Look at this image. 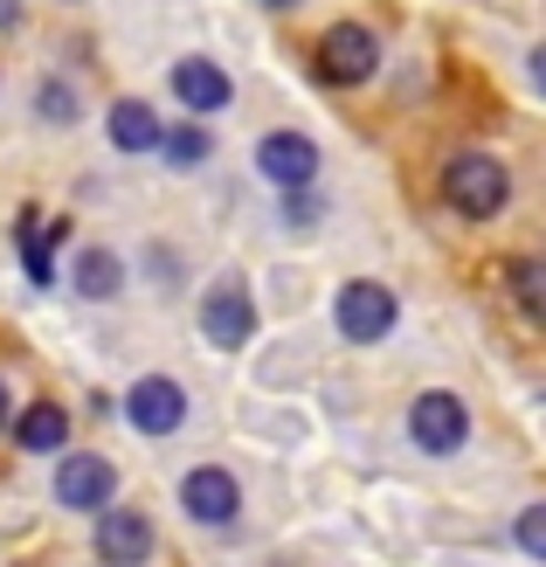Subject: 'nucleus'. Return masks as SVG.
<instances>
[{"mask_svg": "<svg viewBox=\"0 0 546 567\" xmlns=\"http://www.w3.org/2000/svg\"><path fill=\"white\" fill-rule=\"evenodd\" d=\"M443 202L464 221H498L512 208V166L492 153H450L443 166Z\"/></svg>", "mask_w": 546, "mask_h": 567, "instance_id": "obj_1", "label": "nucleus"}, {"mask_svg": "<svg viewBox=\"0 0 546 567\" xmlns=\"http://www.w3.org/2000/svg\"><path fill=\"white\" fill-rule=\"evenodd\" d=\"M311 70H319L332 91H360V83L381 76V35L367 21H332L319 49H311Z\"/></svg>", "mask_w": 546, "mask_h": 567, "instance_id": "obj_2", "label": "nucleus"}, {"mask_svg": "<svg viewBox=\"0 0 546 567\" xmlns=\"http://www.w3.org/2000/svg\"><path fill=\"white\" fill-rule=\"evenodd\" d=\"M394 319H401V298L388 291V284H373V277L339 284V298H332L339 339H353V347H381V339L394 332Z\"/></svg>", "mask_w": 546, "mask_h": 567, "instance_id": "obj_3", "label": "nucleus"}, {"mask_svg": "<svg viewBox=\"0 0 546 567\" xmlns=\"http://www.w3.org/2000/svg\"><path fill=\"white\" fill-rule=\"evenodd\" d=\"M409 436L422 457H456V450L471 443V409H464V394H450V388H429L409 402Z\"/></svg>", "mask_w": 546, "mask_h": 567, "instance_id": "obj_4", "label": "nucleus"}, {"mask_svg": "<svg viewBox=\"0 0 546 567\" xmlns=\"http://www.w3.org/2000/svg\"><path fill=\"white\" fill-rule=\"evenodd\" d=\"M111 498H119V464L97 457V450H63V464H55V505H70V513H111Z\"/></svg>", "mask_w": 546, "mask_h": 567, "instance_id": "obj_5", "label": "nucleus"}, {"mask_svg": "<svg viewBox=\"0 0 546 567\" xmlns=\"http://www.w3.org/2000/svg\"><path fill=\"white\" fill-rule=\"evenodd\" d=\"M249 332H256V298H249V284L243 277H215L208 284V298H200V339L222 353H236L249 347Z\"/></svg>", "mask_w": 546, "mask_h": 567, "instance_id": "obj_6", "label": "nucleus"}, {"mask_svg": "<svg viewBox=\"0 0 546 567\" xmlns=\"http://www.w3.org/2000/svg\"><path fill=\"white\" fill-rule=\"evenodd\" d=\"M125 422L138 436H174L181 422H187V388L174 381V374H138L132 388H125Z\"/></svg>", "mask_w": 546, "mask_h": 567, "instance_id": "obj_7", "label": "nucleus"}, {"mask_svg": "<svg viewBox=\"0 0 546 567\" xmlns=\"http://www.w3.org/2000/svg\"><path fill=\"white\" fill-rule=\"evenodd\" d=\"M181 513L194 526H236L243 519V485L222 464H200V471L181 477Z\"/></svg>", "mask_w": 546, "mask_h": 567, "instance_id": "obj_8", "label": "nucleus"}, {"mask_svg": "<svg viewBox=\"0 0 546 567\" xmlns=\"http://www.w3.org/2000/svg\"><path fill=\"white\" fill-rule=\"evenodd\" d=\"M256 174H264L277 194L311 187V181H319V146H311L305 132H264V138H256Z\"/></svg>", "mask_w": 546, "mask_h": 567, "instance_id": "obj_9", "label": "nucleus"}, {"mask_svg": "<svg viewBox=\"0 0 546 567\" xmlns=\"http://www.w3.org/2000/svg\"><path fill=\"white\" fill-rule=\"evenodd\" d=\"M91 547H97L104 567H146L153 560V519L132 513V505H111V513H97Z\"/></svg>", "mask_w": 546, "mask_h": 567, "instance_id": "obj_10", "label": "nucleus"}, {"mask_svg": "<svg viewBox=\"0 0 546 567\" xmlns=\"http://www.w3.org/2000/svg\"><path fill=\"white\" fill-rule=\"evenodd\" d=\"M166 83H174V97L194 111V118H208V111H228V104H236V76H228L215 55H181Z\"/></svg>", "mask_w": 546, "mask_h": 567, "instance_id": "obj_11", "label": "nucleus"}, {"mask_svg": "<svg viewBox=\"0 0 546 567\" xmlns=\"http://www.w3.org/2000/svg\"><path fill=\"white\" fill-rule=\"evenodd\" d=\"M104 138L119 153H159L166 146V118H159L146 97H119V104L104 111Z\"/></svg>", "mask_w": 546, "mask_h": 567, "instance_id": "obj_12", "label": "nucleus"}, {"mask_svg": "<svg viewBox=\"0 0 546 567\" xmlns=\"http://www.w3.org/2000/svg\"><path fill=\"white\" fill-rule=\"evenodd\" d=\"M14 450H28V457H63L70 450V409L63 402H28L14 415Z\"/></svg>", "mask_w": 546, "mask_h": 567, "instance_id": "obj_13", "label": "nucleus"}, {"mask_svg": "<svg viewBox=\"0 0 546 567\" xmlns=\"http://www.w3.org/2000/svg\"><path fill=\"white\" fill-rule=\"evenodd\" d=\"M119 284H125V264L111 257L104 243H83L76 257H70V291L83 305H111V298H119Z\"/></svg>", "mask_w": 546, "mask_h": 567, "instance_id": "obj_14", "label": "nucleus"}, {"mask_svg": "<svg viewBox=\"0 0 546 567\" xmlns=\"http://www.w3.org/2000/svg\"><path fill=\"white\" fill-rule=\"evenodd\" d=\"M505 291H512V305H519L526 326H546V257H512Z\"/></svg>", "mask_w": 546, "mask_h": 567, "instance_id": "obj_15", "label": "nucleus"}, {"mask_svg": "<svg viewBox=\"0 0 546 567\" xmlns=\"http://www.w3.org/2000/svg\"><path fill=\"white\" fill-rule=\"evenodd\" d=\"M63 236H70L63 221L42 229L35 208H21V264H28V277H35V284H55V243H63Z\"/></svg>", "mask_w": 546, "mask_h": 567, "instance_id": "obj_16", "label": "nucleus"}, {"mask_svg": "<svg viewBox=\"0 0 546 567\" xmlns=\"http://www.w3.org/2000/svg\"><path fill=\"white\" fill-rule=\"evenodd\" d=\"M166 166H200V159H208L215 153V132L208 125H200V118H181V125H166Z\"/></svg>", "mask_w": 546, "mask_h": 567, "instance_id": "obj_17", "label": "nucleus"}, {"mask_svg": "<svg viewBox=\"0 0 546 567\" xmlns=\"http://www.w3.org/2000/svg\"><path fill=\"white\" fill-rule=\"evenodd\" d=\"M35 111H42V125H76V118H83V97H76V83H63V76H42Z\"/></svg>", "mask_w": 546, "mask_h": 567, "instance_id": "obj_18", "label": "nucleus"}, {"mask_svg": "<svg viewBox=\"0 0 546 567\" xmlns=\"http://www.w3.org/2000/svg\"><path fill=\"white\" fill-rule=\"evenodd\" d=\"M512 540H519V554L546 560V505H526V513L512 519Z\"/></svg>", "mask_w": 546, "mask_h": 567, "instance_id": "obj_19", "label": "nucleus"}, {"mask_svg": "<svg viewBox=\"0 0 546 567\" xmlns=\"http://www.w3.org/2000/svg\"><path fill=\"white\" fill-rule=\"evenodd\" d=\"M284 215H291V221H319V194H311V187H291V194H284Z\"/></svg>", "mask_w": 546, "mask_h": 567, "instance_id": "obj_20", "label": "nucleus"}, {"mask_svg": "<svg viewBox=\"0 0 546 567\" xmlns=\"http://www.w3.org/2000/svg\"><path fill=\"white\" fill-rule=\"evenodd\" d=\"M21 28V0H0V35H14Z\"/></svg>", "mask_w": 546, "mask_h": 567, "instance_id": "obj_21", "label": "nucleus"}, {"mask_svg": "<svg viewBox=\"0 0 546 567\" xmlns=\"http://www.w3.org/2000/svg\"><path fill=\"white\" fill-rule=\"evenodd\" d=\"M533 83H539V91H546V42L533 49Z\"/></svg>", "mask_w": 546, "mask_h": 567, "instance_id": "obj_22", "label": "nucleus"}, {"mask_svg": "<svg viewBox=\"0 0 546 567\" xmlns=\"http://www.w3.org/2000/svg\"><path fill=\"white\" fill-rule=\"evenodd\" d=\"M0 430H8V381H0Z\"/></svg>", "mask_w": 546, "mask_h": 567, "instance_id": "obj_23", "label": "nucleus"}, {"mask_svg": "<svg viewBox=\"0 0 546 567\" xmlns=\"http://www.w3.org/2000/svg\"><path fill=\"white\" fill-rule=\"evenodd\" d=\"M264 8H298V0H264Z\"/></svg>", "mask_w": 546, "mask_h": 567, "instance_id": "obj_24", "label": "nucleus"}]
</instances>
